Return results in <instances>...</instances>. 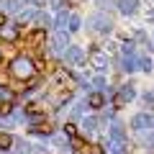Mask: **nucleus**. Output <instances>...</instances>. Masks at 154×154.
Segmentation results:
<instances>
[{"instance_id":"obj_12","label":"nucleus","mask_w":154,"mask_h":154,"mask_svg":"<svg viewBox=\"0 0 154 154\" xmlns=\"http://www.w3.org/2000/svg\"><path fill=\"white\" fill-rule=\"evenodd\" d=\"M72 3H75V5H77V3H80V0H72Z\"/></svg>"},{"instance_id":"obj_11","label":"nucleus","mask_w":154,"mask_h":154,"mask_svg":"<svg viewBox=\"0 0 154 154\" xmlns=\"http://www.w3.org/2000/svg\"><path fill=\"white\" fill-rule=\"evenodd\" d=\"M5 26V13H0V28Z\"/></svg>"},{"instance_id":"obj_8","label":"nucleus","mask_w":154,"mask_h":154,"mask_svg":"<svg viewBox=\"0 0 154 154\" xmlns=\"http://www.w3.org/2000/svg\"><path fill=\"white\" fill-rule=\"evenodd\" d=\"M33 131H41V134H49V131H51V126H49V121H44V123H38V126L33 128Z\"/></svg>"},{"instance_id":"obj_1","label":"nucleus","mask_w":154,"mask_h":154,"mask_svg":"<svg viewBox=\"0 0 154 154\" xmlns=\"http://www.w3.org/2000/svg\"><path fill=\"white\" fill-rule=\"evenodd\" d=\"M11 75L16 77V80H26V77L33 75V64L31 59H26V57H16L11 64Z\"/></svg>"},{"instance_id":"obj_9","label":"nucleus","mask_w":154,"mask_h":154,"mask_svg":"<svg viewBox=\"0 0 154 154\" xmlns=\"http://www.w3.org/2000/svg\"><path fill=\"white\" fill-rule=\"evenodd\" d=\"M64 134H67V136H72V139H75V136H77V128L72 126V123H64Z\"/></svg>"},{"instance_id":"obj_3","label":"nucleus","mask_w":154,"mask_h":154,"mask_svg":"<svg viewBox=\"0 0 154 154\" xmlns=\"http://www.w3.org/2000/svg\"><path fill=\"white\" fill-rule=\"evenodd\" d=\"M67 59L75 62V64H80V62H82V51L77 49V46H69V49H67Z\"/></svg>"},{"instance_id":"obj_4","label":"nucleus","mask_w":154,"mask_h":154,"mask_svg":"<svg viewBox=\"0 0 154 154\" xmlns=\"http://www.w3.org/2000/svg\"><path fill=\"white\" fill-rule=\"evenodd\" d=\"M103 103H105V98H103L100 93H95V95H90V98H88V105H90V108H103Z\"/></svg>"},{"instance_id":"obj_10","label":"nucleus","mask_w":154,"mask_h":154,"mask_svg":"<svg viewBox=\"0 0 154 154\" xmlns=\"http://www.w3.org/2000/svg\"><path fill=\"white\" fill-rule=\"evenodd\" d=\"M5 113H11V103L3 100V103H0V116H5Z\"/></svg>"},{"instance_id":"obj_2","label":"nucleus","mask_w":154,"mask_h":154,"mask_svg":"<svg viewBox=\"0 0 154 154\" xmlns=\"http://www.w3.org/2000/svg\"><path fill=\"white\" fill-rule=\"evenodd\" d=\"M46 41V31L44 28H36V31H28V36H26V44L31 46V49H38V46Z\"/></svg>"},{"instance_id":"obj_6","label":"nucleus","mask_w":154,"mask_h":154,"mask_svg":"<svg viewBox=\"0 0 154 154\" xmlns=\"http://www.w3.org/2000/svg\"><path fill=\"white\" fill-rule=\"evenodd\" d=\"M11 144H13V139L8 136V134H0V149H8Z\"/></svg>"},{"instance_id":"obj_7","label":"nucleus","mask_w":154,"mask_h":154,"mask_svg":"<svg viewBox=\"0 0 154 154\" xmlns=\"http://www.w3.org/2000/svg\"><path fill=\"white\" fill-rule=\"evenodd\" d=\"M8 77H11V72L5 69V64H0V85H5V82H8Z\"/></svg>"},{"instance_id":"obj_5","label":"nucleus","mask_w":154,"mask_h":154,"mask_svg":"<svg viewBox=\"0 0 154 154\" xmlns=\"http://www.w3.org/2000/svg\"><path fill=\"white\" fill-rule=\"evenodd\" d=\"M64 44H67V36H64V33H57V36H54V46H57V49H64Z\"/></svg>"}]
</instances>
